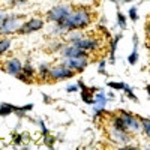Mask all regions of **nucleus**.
Instances as JSON below:
<instances>
[{
  "mask_svg": "<svg viewBox=\"0 0 150 150\" xmlns=\"http://www.w3.org/2000/svg\"><path fill=\"white\" fill-rule=\"evenodd\" d=\"M92 23V12L89 11V8L86 6H80L78 9L71 11V14L60 20L54 24H59L62 26L66 32H72V30H83L86 27H89Z\"/></svg>",
  "mask_w": 150,
  "mask_h": 150,
  "instance_id": "1",
  "label": "nucleus"
},
{
  "mask_svg": "<svg viewBox=\"0 0 150 150\" xmlns=\"http://www.w3.org/2000/svg\"><path fill=\"white\" fill-rule=\"evenodd\" d=\"M21 26V17L15 14H6L0 23V36H9L17 33L18 27Z\"/></svg>",
  "mask_w": 150,
  "mask_h": 150,
  "instance_id": "2",
  "label": "nucleus"
},
{
  "mask_svg": "<svg viewBox=\"0 0 150 150\" xmlns=\"http://www.w3.org/2000/svg\"><path fill=\"white\" fill-rule=\"evenodd\" d=\"M75 77V72L69 69L65 63H57L50 68V80L51 81H62V80H69Z\"/></svg>",
  "mask_w": 150,
  "mask_h": 150,
  "instance_id": "3",
  "label": "nucleus"
},
{
  "mask_svg": "<svg viewBox=\"0 0 150 150\" xmlns=\"http://www.w3.org/2000/svg\"><path fill=\"white\" fill-rule=\"evenodd\" d=\"M71 11H72L71 5H66V3L56 5V6H53L51 9L47 12V20H48L50 23H57V21H60V20L66 18V17L71 14Z\"/></svg>",
  "mask_w": 150,
  "mask_h": 150,
  "instance_id": "4",
  "label": "nucleus"
},
{
  "mask_svg": "<svg viewBox=\"0 0 150 150\" xmlns=\"http://www.w3.org/2000/svg\"><path fill=\"white\" fill-rule=\"evenodd\" d=\"M44 24H45V23H44L42 18L33 17V18H30V20H27V21L21 23V26L18 27L17 33H18V35H30V33H35V32H39V30H42Z\"/></svg>",
  "mask_w": 150,
  "mask_h": 150,
  "instance_id": "5",
  "label": "nucleus"
},
{
  "mask_svg": "<svg viewBox=\"0 0 150 150\" xmlns=\"http://www.w3.org/2000/svg\"><path fill=\"white\" fill-rule=\"evenodd\" d=\"M120 116L123 119V123L126 126V131L131 132V134H138L141 131V122H140V117L134 116L132 112H128V111H120Z\"/></svg>",
  "mask_w": 150,
  "mask_h": 150,
  "instance_id": "6",
  "label": "nucleus"
},
{
  "mask_svg": "<svg viewBox=\"0 0 150 150\" xmlns=\"http://www.w3.org/2000/svg\"><path fill=\"white\" fill-rule=\"evenodd\" d=\"M108 135H110V140H111L112 143L119 144V146H126V144H129V143L132 141L131 132H128V131H122V129L110 128Z\"/></svg>",
  "mask_w": 150,
  "mask_h": 150,
  "instance_id": "7",
  "label": "nucleus"
},
{
  "mask_svg": "<svg viewBox=\"0 0 150 150\" xmlns=\"http://www.w3.org/2000/svg\"><path fill=\"white\" fill-rule=\"evenodd\" d=\"M65 65L69 69H72L75 74H80L89 66V60H87V57H72V59H65Z\"/></svg>",
  "mask_w": 150,
  "mask_h": 150,
  "instance_id": "8",
  "label": "nucleus"
},
{
  "mask_svg": "<svg viewBox=\"0 0 150 150\" xmlns=\"http://www.w3.org/2000/svg\"><path fill=\"white\" fill-rule=\"evenodd\" d=\"M2 68H3V71H5L6 74L12 75V77H17V75L21 72V69H23V63H21L20 59L11 57V59H8L5 63H3Z\"/></svg>",
  "mask_w": 150,
  "mask_h": 150,
  "instance_id": "9",
  "label": "nucleus"
},
{
  "mask_svg": "<svg viewBox=\"0 0 150 150\" xmlns=\"http://www.w3.org/2000/svg\"><path fill=\"white\" fill-rule=\"evenodd\" d=\"M72 45H75L77 48H80V50H84V51H95V50H98V47H99V42H98V39H93V38H81V39H78V41H75V42H72Z\"/></svg>",
  "mask_w": 150,
  "mask_h": 150,
  "instance_id": "10",
  "label": "nucleus"
},
{
  "mask_svg": "<svg viewBox=\"0 0 150 150\" xmlns=\"http://www.w3.org/2000/svg\"><path fill=\"white\" fill-rule=\"evenodd\" d=\"M35 77H36V69L30 65V63H26L23 65V69L21 72L17 75V78L23 83H27V84H32L35 81Z\"/></svg>",
  "mask_w": 150,
  "mask_h": 150,
  "instance_id": "11",
  "label": "nucleus"
},
{
  "mask_svg": "<svg viewBox=\"0 0 150 150\" xmlns=\"http://www.w3.org/2000/svg\"><path fill=\"white\" fill-rule=\"evenodd\" d=\"M62 57L63 59H72V57H87V51L84 50H80L75 45L69 44V45H65L62 48Z\"/></svg>",
  "mask_w": 150,
  "mask_h": 150,
  "instance_id": "12",
  "label": "nucleus"
},
{
  "mask_svg": "<svg viewBox=\"0 0 150 150\" xmlns=\"http://www.w3.org/2000/svg\"><path fill=\"white\" fill-rule=\"evenodd\" d=\"M120 39H122V33L116 35L114 38H112V41L110 42V60H108L110 65H112L116 62V48H117V44H119Z\"/></svg>",
  "mask_w": 150,
  "mask_h": 150,
  "instance_id": "13",
  "label": "nucleus"
},
{
  "mask_svg": "<svg viewBox=\"0 0 150 150\" xmlns=\"http://www.w3.org/2000/svg\"><path fill=\"white\" fill-rule=\"evenodd\" d=\"M107 104V96L102 90H98V93L95 95V104H93V110L96 108H105Z\"/></svg>",
  "mask_w": 150,
  "mask_h": 150,
  "instance_id": "14",
  "label": "nucleus"
},
{
  "mask_svg": "<svg viewBox=\"0 0 150 150\" xmlns=\"http://www.w3.org/2000/svg\"><path fill=\"white\" fill-rule=\"evenodd\" d=\"M50 66L48 63H42L39 65V68H38V77H39L42 81H48L50 80Z\"/></svg>",
  "mask_w": 150,
  "mask_h": 150,
  "instance_id": "15",
  "label": "nucleus"
},
{
  "mask_svg": "<svg viewBox=\"0 0 150 150\" xmlns=\"http://www.w3.org/2000/svg\"><path fill=\"white\" fill-rule=\"evenodd\" d=\"M15 110V105L12 104H8V102H2L0 104V117H8L11 116Z\"/></svg>",
  "mask_w": 150,
  "mask_h": 150,
  "instance_id": "16",
  "label": "nucleus"
},
{
  "mask_svg": "<svg viewBox=\"0 0 150 150\" xmlns=\"http://www.w3.org/2000/svg\"><path fill=\"white\" fill-rule=\"evenodd\" d=\"M30 110H33V105H32V104H27V105H24V107H15L14 114H17V117L23 119L24 116H26V112L30 111Z\"/></svg>",
  "mask_w": 150,
  "mask_h": 150,
  "instance_id": "17",
  "label": "nucleus"
},
{
  "mask_svg": "<svg viewBox=\"0 0 150 150\" xmlns=\"http://www.w3.org/2000/svg\"><path fill=\"white\" fill-rule=\"evenodd\" d=\"M11 48V39L8 36H3L0 38V56H3L6 51H9Z\"/></svg>",
  "mask_w": 150,
  "mask_h": 150,
  "instance_id": "18",
  "label": "nucleus"
},
{
  "mask_svg": "<svg viewBox=\"0 0 150 150\" xmlns=\"http://www.w3.org/2000/svg\"><path fill=\"white\" fill-rule=\"evenodd\" d=\"M140 122H141V131L144 132V135L150 140V119L140 117Z\"/></svg>",
  "mask_w": 150,
  "mask_h": 150,
  "instance_id": "19",
  "label": "nucleus"
},
{
  "mask_svg": "<svg viewBox=\"0 0 150 150\" xmlns=\"http://www.w3.org/2000/svg\"><path fill=\"white\" fill-rule=\"evenodd\" d=\"M137 60H138V47H134L132 53L128 56V63L129 65H135Z\"/></svg>",
  "mask_w": 150,
  "mask_h": 150,
  "instance_id": "20",
  "label": "nucleus"
},
{
  "mask_svg": "<svg viewBox=\"0 0 150 150\" xmlns=\"http://www.w3.org/2000/svg\"><path fill=\"white\" fill-rule=\"evenodd\" d=\"M117 24L120 26V29L122 30H125L128 27V23H126V17H125L122 12H117Z\"/></svg>",
  "mask_w": 150,
  "mask_h": 150,
  "instance_id": "21",
  "label": "nucleus"
},
{
  "mask_svg": "<svg viewBox=\"0 0 150 150\" xmlns=\"http://www.w3.org/2000/svg\"><path fill=\"white\" fill-rule=\"evenodd\" d=\"M12 138H14V144L20 146L24 140L27 138V134H12Z\"/></svg>",
  "mask_w": 150,
  "mask_h": 150,
  "instance_id": "22",
  "label": "nucleus"
},
{
  "mask_svg": "<svg viewBox=\"0 0 150 150\" xmlns=\"http://www.w3.org/2000/svg\"><path fill=\"white\" fill-rule=\"evenodd\" d=\"M65 47V44L63 42H60V41H54L53 44H51V47H50V51L51 53H57V51H62V48Z\"/></svg>",
  "mask_w": 150,
  "mask_h": 150,
  "instance_id": "23",
  "label": "nucleus"
},
{
  "mask_svg": "<svg viewBox=\"0 0 150 150\" xmlns=\"http://www.w3.org/2000/svg\"><path fill=\"white\" fill-rule=\"evenodd\" d=\"M57 141V138H54L53 135H50V134H47V135H44V143H45V146H48V147H54V143Z\"/></svg>",
  "mask_w": 150,
  "mask_h": 150,
  "instance_id": "24",
  "label": "nucleus"
},
{
  "mask_svg": "<svg viewBox=\"0 0 150 150\" xmlns=\"http://www.w3.org/2000/svg\"><path fill=\"white\" fill-rule=\"evenodd\" d=\"M125 93H126V96L131 99V101H134V102H138V98H137L135 95H134V92H132V89H131V87L126 84V87H125V90H123Z\"/></svg>",
  "mask_w": 150,
  "mask_h": 150,
  "instance_id": "25",
  "label": "nucleus"
},
{
  "mask_svg": "<svg viewBox=\"0 0 150 150\" xmlns=\"http://www.w3.org/2000/svg\"><path fill=\"white\" fill-rule=\"evenodd\" d=\"M108 87H111V89H114V90H125V87H126V84H125V83L110 81V83H108Z\"/></svg>",
  "mask_w": 150,
  "mask_h": 150,
  "instance_id": "26",
  "label": "nucleus"
},
{
  "mask_svg": "<svg viewBox=\"0 0 150 150\" xmlns=\"http://www.w3.org/2000/svg\"><path fill=\"white\" fill-rule=\"evenodd\" d=\"M8 5L11 8H15V6H20V5H24V3H27L29 0H6Z\"/></svg>",
  "mask_w": 150,
  "mask_h": 150,
  "instance_id": "27",
  "label": "nucleus"
},
{
  "mask_svg": "<svg viewBox=\"0 0 150 150\" xmlns=\"http://www.w3.org/2000/svg\"><path fill=\"white\" fill-rule=\"evenodd\" d=\"M129 18H131L132 21H137V20H138V11H137V6L129 8Z\"/></svg>",
  "mask_w": 150,
  "mask_h": 150,
  "instance_id": "28",
  "label": "nucleus"
},
{
  "mask_svg": "<svg viewBox=\"0 0 150 150\" xmlns=\"http://www.w3.org/2000/svg\"><path fill=\"white\" fill-rule=\"evenodd\" d=\"M78 84H69V86H66V92L68 93H75V92H78Z\"/></svg>",
  "mask_w": 150,
  "mask_h": 150,
  "instance_id": "29",
  "label": "nucleus"
},
{
  "mask_svg": "<svg viewBox=\"0 0 150 150\" xmlns=\"http://www.w3.org/2000/svg\"><path fill=\"white\" fill-rule=\"evenodd\" d=\"M105 65H107V62L101 60V63H99V74H105Z\"/></svg>",
  "mask_w": 150,
  "mask_h": 150,
  "instance_id": "30",
  "label": "nucleus"
},
{
  "mask_svg": "<svg viewBox=\"0 0 150 150\" xmlns=\"http://www.w3.org/2000/svg\"><path fill=\"white\" fill-rule=\"evenodd\" d=\"M39 125H41V131H42V135H47V134H50V132H48V129H47V126H45V123H44L42 120H39Z\"/></svg>",
  "mask_w": 150,
  "mask_h": 150,
  "instance_id": "31",
  "label": "nucleus"
},
{
  "mask_svg": "<svg viewBox=\"0 0 150 150\" xmlns=\"http://www.w3.org/2000/svg\"><path fill=\"white\" fill-rule=\"evenodd\" d=\"M146 35H147V39L150 41V21L147 23V26H146Z\"/></svg>",
  "mask_w": 150,
  "mask_h": 150,
  "instance_id": "32",
  "label": "nucleus"
},
{
  "mask_svg": "<svg viewBox=\"0 0 150 150\" xmlns=\"http://www.w3.org/2000/svg\"><path fill=\"white\" fill-rule=\"evenodd\" d=\"M42 98H44L45 104H51V98H50V96H47V95H42Z\"/></svg>",
  "mask_w": 150,
  "mask_h": 150,
  "instance_id": "33",
  "label": "nucleus"
},
{
  "mask_svg": "<svg viewBox=\"0 0 150 150\" xmlns=\"http://www.w3.org/2000/svg\"><path fill=\"white\" fill-rule=\"evenodd\" d=\"M5 15H6L5 12H3V11H0V23H2V20L5 18Z\"/></svg>",
  "mask_w": 150,
  "mask_h": 150,
  "instance_id": "34",
  "label": "nucleus"
},
{
  "mask_svg": "<svg viewBox=\"0 0 150 150\" xmlns=\"http://www.w3.org/2000/svg\"><path fill=\"white\" fill-rule=\"evenodd\" d=\"M108 99H114V93H112V92L108 93Z\"/></svg>",
  "mask_w": 150,
  "mask_h": 150,
  "instance_id": "35",
  "label": "nucleus"
},
{
  "mask_svg": "<svg viewBox=\"0 0 150 150\" xmlns=\"http://www.w3.org/2000/svg\"><path fill=\"white\" fill-rule=\"evenodd\" d=\"M146 90H147V93H149V96H150V86H146Z\"/></svg>",
  "mask_w": 150,
  "mask_h": 150,
  "instance_id": "36",
  "label": "nucleus"
},
{
  "mask_svg": "<svg viewBox=\"0 0 150 150\" xmlns=\"http://www.w3.org/2000/svg\"><path fill=\"white\" fill-rule=\"evenodd\" d=\"M125 3H131V2H134V0H123Z\"/></svg>",
  "mask_w": 150,
  "mask_h": 150,
  "instance_id": "37",
  "label": "nucleus"
},
{
  "mask_svg": "<svg viewBox=\"0 0 150 150\" xmlns=\"http://www.w3.org/2000/svg\"><path fill=\"white\" fill-rule=\"evenodd\" d=\"M80 2H92V0H80Z\"/></svg>",
  "mask_w": 150,
  "mask_h": 150,
  "instance_id": "38",
  "label": "nucleus"
}]
</instances>
